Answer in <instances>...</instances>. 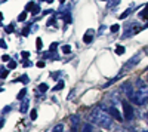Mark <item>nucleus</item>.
<instances>
[{
    "label": "nucleus",
    "mask_w": 148,
    "mask_h": 132,
    "mask_svg": "<svg viewBox=\"0 0 148 132\" xmlns=\"http://www.w3.org/2000/svg\"><path fill=\"white\" fill-rule=\"evenodd\" d=\"M28 100H25V101H24L22 102V105H21V113H27V109H28Z\"/></svg>",
    "instance_id": "obj_8"
},
{
    "label": "nucleus",
    "mask_w": 148,
    "mask_h": 132,
    "mask_svg": "<svg viewBox=\"0 0 148 132\" xmlns=\"http://www.w3.org/2000/svg\"><path fill=\"white\" fill-rule=\"evenodd\" d=\"M52 132H64V126L59 123V125H56V126L52 129Z\"/></svg>",
    "instance_id": "obj_14"
},
{
    "label": "nucleus",
    "mask_w": 148,
    "mask_h": 132,
    "mask_svg": "<svg viewBox=\"0 0 148 132\" xmlns=\"http://www.w3.org/2000/svg\"><path fill=\"white\" fill-rule=\"evenodd\" d=\"M125 52H126V47H125V46H121V45L116 46V54H117V55H123Z\"/></svg>",
    "instance_id": "obj_7"
},
{
    "label": "nucleus",
    "mask_w": 148,
    "mask_h": 132,
    "mask_svg": "<svg viewBox=\"0 0 148 132\" xmlns=\"http://www.w3.org/2000/svg\"><path fill=\"white\" fill-rule=\"evenodd\" d=\"M139 16H141L142 19H147V18H148V6H147V8H145V9L141 12V14H139Z\"/></svg>",
    "instance_id": "obj_11"
},
{
    "label": "nucleus",
    "mask_w": 148,
    "mask_h": 132,
    "mask_svg": "<svg viewBox=\"0 0 148 132\" xmlns=\"http://www.w3.org/2000/svg\"><path fill=\"white\" fill-rule=\"evenodd\" d=\"M45 2H47V3H52V2H53V0H45Z\"/></svg>",
    "instance_id": "obj_37"
},
{
    "label": "nucleus",
    "mask_w": 148,
    "mask_h": 132,
    "mask_svg": "<svg viewBox=\"0 0 148 132\" xmlns=\"http://www.w3.org/2000/svg\"><path fill=\"white\" fill-rule=\"evenodd\" d=\"M51 24H55V18H51L47 21V25H51Z\"/></svg>",
    "instance_id": "obj_34"
},
{
    "label": "nucleus",
    "mask_w": 148,
    "mask_h": 132,
    "mask_svg": "<svg viewBox=\"0 0 148 132\" xmlns=\"http://www.w3.org/2000/svg\"><path fill=\"white\" fill-rule=\"evenodd\" d=\"M21 56H22L24 59H28V58H30V52H27V51H22V52H21Z\"/></svg>",
    "instance_id": "obj_24"
},
{
    "label": "nucleus",
    "mask_w": 148,
    "mask_h": 132,
    "mask_svg": "<svg viewBox=\"0 0 148 132\" xmlns=\"http://www.w3.org/2000/svg\"><path fill=\"white\" fill-rule=\"evenodd\" d=\"M25 94H27V89L25 88H22L18 94V100H24V97H25Z\"/></svg>",
    "instance_id": "obj_10"
},
{
    "label": "nucleus",
    "mask_w": 148,
    "mask_h": 132,
    "mask_svg": "<svg viewBox=\"0 0 148 132\" xmlns=\"http://www.w3.org/2000/svg\"><path fill=\"white\" fill-rule=\"evenodd\" d=\"M119 28H120V27L117 25V24H114V25H111L110 31H111V33H117V31H119Z\"/></svg>",
    "instance_id": "obj_23"
},
{
    "label": "nucleus",
    "mask_w": 148,
    "mask_h": 132,
    "mask_svg": "<svg viewBox=\"0 0 148 132\" xmlns=\"http://www.w3.org/2000/svg\"><path fill=\"white\" fill-rule=\"evenodd\" d=\"M39 12H40V6H39V5H34V8H33V10H31V14H33V15H37Z\"/></svg>",
    "instance_id": "obj_17"
},
{
    "label": "nucleus",
    "mask_w": 148,
    "mask_h": 132,
    "mask_svg": "<svg viewBox=\"0 0 148 132\" xmlns=\"http://www.w3.org/2000/svg\"><path fill=\"white\" fill-rule=\"evenodd\" d=\"M110 114H111V117H114L116 120H121V114H120V111L117 110V109H110Z\"/></svg>",
    "instance_id": "obj_6"
},
{
    "label": "nucleus",
    "mask_w": 148,
    "mask_h": 132,
    "mask_svg": "<svg viewBox=\"0 0 148 132\" xmlns=\"http://www.w3.org/2000/svg\"><path fill=\"white\" fill-rule=\"evenodd\" d=\"M6 31L8 33H12V31H14V25H12V24H10V25H8L6 27Z\"/></svg>",
    "instance_id": "obj_32"
},
{
    "label": "nucleus",
    "mask_w": 148,
    "mask_h": 132,
    "mask_svg": "<svg viewBox=\"0 0 148 132\" xmlns=\"http://www.w3.org/2000/svg\"><path fill=\"white\" fill-rule=\"evenodd\" d=\"M92 40H93V30H88L84 33V36H83V42L84 43H92Z\"/></svg>",
    "instance_id": "obj_4"
},
{
    "label": "nucleus",
    "mask_w": 148,
    "mask_h": 132,
    "mask_svg": "<svg viewBox=\"0 0 148 132\" xmlns=\"http://www.w3.org/2000/svg\"><path fill=\"white\" fill-rule=\"evenodd\" d=\"M22 65H24V67H30V65H31V63L28 61V59H24V63H22Z\"/></svg>",
    "instance_id": "obj_31"
},
{
    "label": "nucleus",
    "mask_w": 148,
    "mask_h": 132,
    "mask_svg": "<svg viewBox=\"0 0 148 132\" xmlns=\"http://www.w3.org/2000/svg\"><path fill=\"white\" fill-rule=\"evenodd\" d=\"M142 132H148V131H142Z\"/></svg>",
    "instance_id": "obj_39"
},
{
    "label": "nucleus",
    "mask_w": 148,
    "mask_h": 132,
    "mask_svg": "<svg viewBox=\"0 0 148 132\" xmlns=\"http://www.w3.org/2000/svg\"><path fill=\"white\" fill-rule=\"evenodd\" d=\"M123 113H125V119L126 120H132L133 119V109L127 101H123Z\"/></svg>",
    "instance_id": "obj_3"
},
{
    "label": "nucleus",
    "mask_w": 148,
    "mask_h": 132,
    "mask_svg": "<svg viewBox=\"0 0 148 132\" xmlns=\"http://www.w3.org/2000/svg\"><path fill=\"white\" fill-rule=\"evenodd\" d=\"M129 14H130V9L125 10V12H123V14H121V15H120L119 18H120V19H125V18H127V15H129Z\"/></svg>",
    "instance_id": "obj_21"
},
{
    "label": "nucleus",
    "mask_w": 148,
    "mask_h": 132,
    "mask_svg": "<svg viewBox=\"0 0 148 132\" xmlns=\"http://www.w3.org/2000/svg\"><path fill=\"white\" fill-rule=\"evenodd\" d=\"M30 34V27H25L22 30V36H28Z\"/></svg>",
    "instance_id": "obj_28"
},
{
    "label": "nucleus",
    "mask_w": 148,
    "mask_h": 132,
    "mask_svg": "<svg viewBox=\"0 0 148 132\" xmlns=\"http://www.w3.org/2000/svg\"><path fill=\"white\" fill-rule=\"evenodd\" d=\"M47 88H49V86L46 85V83H40V85H39V91H40V92H46Z\"/></svg>",
    "instance_id": "obj_16"
},
{
    "label": "nucleus",
    "mask_w": 148,
    "mask_h": 132,
    "mask_svg": "<svg viewBox=\"0 0 148 132\" xmlns=\"http://www.w3.org/2000/svg\"><path fill=\"white\" fill-rule=\"evenodd\" d=\"M8 74H9V71H8V70H5V68H2V79H5Z\"/></svg>",
    "instance_id": "obj_29"
},
{
    "label": "nucleus",
    "mask_w": 148,
    "mask_h": 132,
    "mask_svg": "<svg viewBox=\"0 0 148 132\" xmlns=\"http://www.w3.org/2000/svg\"><path fill=\"white\" fill-rule=\"evenodd\" d=\"M2 59H3L5 63H9V61H10V56H9V55H3V56H2Z\"/></svg>",
    "instance_id": "obj_30"
},
{
    "label": "nucleus",
    "mask_w": 148,
    "mask_h": 132,
    "mask_svg": "<svg viewBox=\"0 0 148 132\" xmlns=\"http://www.w3.org/2000/svg\"><path fill=\"white\" fill-rule=\"evenodd\" d=\"M37 67H39V68H43V67H45V63H43V61H39V63H37Z\"/></svg>",
    "instance_id": "obj_33"
},
{
    "label": "nucleus",
    "mask_w": 148,
    "mask_h": 132,
    "mask_svg": "<svg viewBox=\"0 0 148 132\" xmlns=\"http://www.w3.org/2000/svg\"><path fill=\"white\" fill-rule=\"evenodd\" d=\"M30 117H31V120H36V119H37V110H31Z\"/></svg>",
    "instance_id": "obj_26"
},
{
    "label": "nucleus",
    "mask_w": 148,
    "mask_h": 132,
    "mask_svg": "<svg viewBox=\"0 0 148 132\" xmlns=\"http://www.w3.org/2000/svg\"><path fill=\"white\" fill-rule=\"evenodd\" d=\"M147 117H148V116H147Z\"/></svg>",
    "instance_id": "obj_40"
},
{
    "label": "nucleus",
    "mask_w": 148,
    "mask_h": 132,
    "mask_svg": "<svg viewBox=\"0 0 148 132\" xmlns=\"http://www.w3.org/2000/svg\"><path fill=\"white\" fill-rule=\"evenodd\" d=\"M123 91H126V95H127L130 100L133 98V94H135V92H133V88L130 86V83H126V85L123 86Z\"/></svg>",
    "instance_id": "obj_5"
},
{
    "label": "nucleus",
    "mask_w": 148,
    "mask_h": 132,
    "mask_svg": "<svg viewBox=\"0 0 148 132\" xmlns=\"http://www.w3.org/2000/svg\"><path fill=\"white\" fill-rule=\"evenodd\" d=\"M8 67H9V70H14V68H16V63L15 61H9Z\"/></svg>",
    "instance_id": "obj_25"
},
{
    "label": "nucleus",
    "mask_w": 148,
    "mask_h": 132,
    "mask_svg": "<svg viewBox=\"0 0 148 132\" xmlns=\"http://www.w3.org/2000/svg\"><path fill=\"white\" fill-rule=\"evenodd\" d=\"M90 122L95 123V125H98V126H101V128L110 129V128H111V123H113V119H111L105 111L96 109V110H93L92 114H90Z\"/></svg>",
    "instance_id": "obj_1"
},
{
    "label": "nucleus",
    "mask_w": 148,
    "mask_h": 132,
    "mask_svg": "<svg viewBox=\"0 0 148 132\" xmlns=\"http://www.w3.org/2000/svg\"><path fill=\"white\" fill-rule=\"evenodd\" d=\"M62 52L67 54V55L71 54V46H70V45H64V46H62Z\"/></svg>",
    "instance_id": "obj_13"
},
{
    "label": "nucleus",
    "mask_w": 148,
    "mask_h": 132,
    "mask_svg": "<svg viewBox=\"0 0 148 132\" xmlns=\"http://www.w3.org/2000/svg\"><path fill=\"white\" fill-rule=\"evenodd\" d=\"M56 47H58V43L55 42V43H52V45H51V47H49V49H51V52H55Z\"/></svg>",
    "instance_id": "obj_27"
},
{
    "label": "nucleus",
    "mask_w": 148,
    "mask_h": 132,
    "mask_svg": "<svg viewBox=\"0 0 148 132\" xmlns=\"http://www.w3.org/2000/svg\"><path fill=\"white\" fill-rule=\"evenodd\" d=\"M42 46H43V40L39 37V39L36 40V47H37V49H42Z\"/></svg>",
    "instance_id": "obj_19"
},
{
    "label": "nucleus",
    "mask_w": 148,
    "mask_h": 132,
    "mask_svg": "<svg viewBox=\"0 0 148 132\" xmlns=\"http://www.w3.org/2000/svg\"><path fill=\"white\" fill-rule=\"evenodd\" d=\"M0 45H2V47H3V49H6V43L2 40V42H0Z\"/></svg>",
    "instance_id": "obj_36"
},
{
    "label": "nucleus",
    "mask_w": 148,
    "mask_h": 132,
    "mask_svg": "<svg viewBox=\"0 0 148 132\" xmlns=\"http://www.w3.org/2000/svg\"><path fill=\"white\" fill-rule=\"evenodd\" d=\"M64 85H65V83H64V80H59V82L56 83V86H55L53 89H55V91H61V89L64 88Z\"/></svg>",
    "instance_id": "obj_9"
},
{
    "label": "nucleus",
    "mask_w": 148,
    "mask_h": 132,
    "mask_svg": "<svg viewBox=\"0 0 148 132\" xmlns=\"http://www.w3.org/2000/svg\"><path fill=\"white\" fill-rule=\"evenodd\" d=\"M15 82H24V83H27V82H28V77H27V74H22V76L18 77Z\"/></svg>",
    "instance_id": "obj_15"
},
{
    "label": "nucleus",
    "mask_w": 148,
    "mask_h": 132,
    "mask_svg": "<svg viewBox=\"0 0 148 132\" xmlns=\"http://www.w3.org/2000/svg\"><path fill=\"white\" fill-rule=\"evenodd\" d=\"M34 5H36L34 2H28V3H27V6H25V10H33Z\"/></svg>",
    "instance_id": "obj_22"
},
{
    "label": "nucleus",
    "mask_w": 148,
    "mask_h": 132,
    "mask_svg": "<svg viewBox=\"0 0 148 132\" xmlns=\"http://www.w3.org/2000/svg\"><path fill=\"white\" fill-rule=\"evenodd\" d=\"M120 3V0H110L108 2V8H116Z\"/></svg>",
    "instance_id": "obj_12"
},
{
    "label": "nucleus",
    "mask_w": 148,
    "mask_h": 132,
    "mask_svg": "<svg viewBox=\"0 0 148 132\" xmlns=\"http://www.w3.org/2000/svg\"><path fill=\"white\" fill-rule=\"evenodd\" d=\"M10 110V105H8V107H5V109H3V113H8Z\"/></svg>",
    "instance_id": "obj_35"
},
{
    "label": "nucleus",
    "mask_w": 148,
    "mask_h": 132,
    "mask_svg": "<svg viewBox=\"0 0 148 132\" xmlns=\"http://www.w3.org/2000/svg\"><path fill=\"white\" fill-rule=\"evenodd\" d=\"M82 132H92V125L86 123V125L83 126V131H82Z\"/></svg>",
    "instance_id": "obj_18"
},
{
    "label": "nucleus",
    "mask_w": 148,
    "mask_h": 132,
    "mask_svg": "<svg viewBox=\"0 0 148 132\" xmlns=\"http://www.w3.org/2000/svg\"><path fill=\"white\" fill-rule=\"evenodd\" d=\"M132 101L136 104V105H144L147 101H148V86L145 83H142L141 80L138 82V88L133 94V98Z\"/></svg>",
    "instance_id": "obj_2"
},
{
    "label": "nucleus",
    "mask_w": 148,
    "mask_h": 132,
    "mask_svg": "<svg viewBox=\"0 0 148 132\" xmlns=\"http://www.w3.org/2000/svg\"><path fill=\"white\" fill-rule=\"evenodd\" d=\"M59 2H61V3H62V5H64V2H65V0H59Z\"/></svg>",
    "instance_id": "obj_38"
},
{
    "label": "nucleus",
    "mask_w": 148,
    "mask_h": 132,
    "mask_svg": "<svg viewBox=\"0 0 148 132\" xmlns=\"http://www.w3.org/2000/svg\"><path fill=\"white\" fill-rule=\"evenodd\" d=\"M25 18H27V12H22V14H19V16H18V21L22 22V21H25Z\"/></svg>",
    "instance_id": "obj_20"
}]
</instances>
